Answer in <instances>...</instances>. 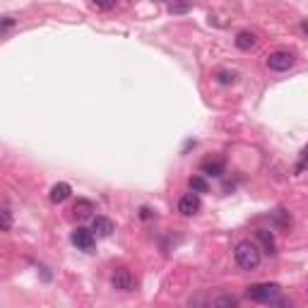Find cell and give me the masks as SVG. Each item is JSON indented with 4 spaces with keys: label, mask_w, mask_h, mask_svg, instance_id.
<instances>
[{
    "label": "cell",
    "mask_w": 308,
    "mask_h": 308,
    "mask_svg": "<svg viewBox=\"0 0 308 308\" xmlns=\"http://www.w3.org/2000/svg\"><path fill=\"white\" fill-rule=\"evenodd\" d=\"M234 260L241 270H255L260 265V260H262V253L253 241H241L234 250Z\"/></svg>",
    "instance_id": "obj_1"
},
{
    "label": "cell",
    "mask_w": 308,
    "mask_h": 308,
    "mask_svg": "<svg viewBox=\"0 0 308 308\" xmlns=\"http://www.w3.org/2000/svg\"><path fill=\"white\" fill-rule=\"evenodd\" d=\"M279 284L274 282H262V284H253V286H248L246 296L250 301H255V303H274V298L279 296Z\"/></svg>",
    "instance_id": "obj_2"
},
{
    "label": "cell",
    "mask_w": 308,
    "mask_h": 308,
    "mask_svg": "<svg viewBox=\"0 0 308 308\" xmlns=\"http://www.w3.org/2000/svg\"><path fill=\"white\" fill-rule=\"evenodd\" d=\"M291 65H294V53H289V51H274L267 56V68L274 73H284Z\"/></svg>",
    "instance_id": "obj_3"
},
{
    "label": "cell",
    "mask_w": 308,
    "mask_h": 308,
    "mask_svg": "<svg viewBox=\"0 0 308 308\" xmlns=\"http://www.w3.org/2000/svg\"><path fill=\"white\" fill-rule=\"evenodd\" d=\"M111 284H113V289H118V291H133L135 277H133V272L128 270V267H116L111 274Z\"/></svg>",
    "instance_id": "obj_4"
},
{
    "label": "cell",
    "mask_w": 308,
    "mask_h": 308,
    "mask_svg": "<svg viewBox=\"0 0 308 308\" xmlns=\"http://www.w3.org/2000/svg\"><path fill=\"white\" fill-rule=\"evenodd\" d=\"M200 210V193H185L181 200H178V212L185 214V217H190V214H195Z\"/></svg>",
    "instance_id": "obj_5"
},
{
    "label": "cell",
    "mask_w": 308,
    "mask_h": 308,
    "mask_svg": "<svg viewBox=\"0 0 308 308\" xmlns=\"http://www.w3.org/2000/svg\"><path fill=\"white\" fill-rule=\"evenodd\" d=\"M73 243L80 248V250H92V248H94V231H89V229H85V226L75 229Z\"/></svg>",
    "instance_id": "obj_6"
},
{
    "label": "cell",
    "mask_w": 308,
    "mask_h": 308,
    "mask_svg": "<svg viewBox=\"0 0 308 308\" xmlns=\"http://www.w3.org/2000/svg\"><path fill=\"white\" fill-rule=\"evenodd\" d=\"M92 231H94L97 236H104V238H106V236H111L113 231H116V224H113L109 217L97 214V217L92 219Z\"/></svg>",
    "instance_id": "obj_7"
},
{
    "label": "cell",
    "mask_w": 308,
    "mask_h": 308,
    "mask_svg": "<svg viewBox=\"0 0 308 308\" xmlns=\"http://www.w3.org/2000/svg\"><path fill=\"white\" fill-rule=\"evenodd\" d=\"M70 193H73V188L68 183H56L53 188H51V202H65L68 197H70Z\"/></svg>",
    "instance_id": "obj_8"
},
{
    "label": "cell",
    "mask_w": 308,
    "mask_h": 308,
    "mask_svg": "<svg viewBox=\"0 0 308 308\" xmlns=\"http://www.w3.org/2000/svg\"><path fill=\"white\" fill-rule=\"evenodd\" d=\"M255 44H258V39H255L253 32H241V34L236 37V46H238L241 51H250Z\"/></svg>",
    "instance_id": "obj_9"
},
{
    "label": "cell",
    "mask_w": 308,
    "mask_h": 308,
    "mask_svg": "<svg viewBox=\"0 0 308 308\" xmlns=\"http://www.w3.org/2000/svg\"><path fill=\"white\" fill-rule=\"evenodd\" d=\"M258 241L262 243V248H265V253H274V236H272V231H267V229H258Z\"/></svg>",
    "instance_id": "obj_10"
},
{
    "label": "cell",
    "mask_w": 308,
    "mask_h": 308,
    "mask_svg": "<svg viewBox=\"0 0 308 308\" xmlns=\"http://www.w3.org/2000/svg\"><path fill=\"white\" fill-rule=\"evenodd\" d=\"M89 212H94V205L89 200H77L75 202V214L77 217H89Z\"/></svg>",
    "instance_id": "obj_11"
},
{
    "label": "cell",
    "mask_w": 308,
    "mask_h": 308,
    "mask_svg": "<svg viewBox=\"0 0 308 308\" xmlns=\"http://www.w3.org/2000/svg\"><path fill=\"white\" fill-rule=\"evenodd\" d=\"M202 171L210 173V176H222L224 161H205V164H202Z\"/></svg>",
    "instance_id": "obj_12"
},
{
    "label": "cell",
    "mask_w": 308,
    "mask_h": 308,
    "mask_svg": "<svg viewBox=\"0 0 308 308\" xmlns=\"http://www.w3.org/2000/svg\"><path fill=\"white\" fill-rule=\"evenodd\" d=\"M3 231H10L13 229V210H10V205L8 202H3Z\"/></svg>",
    "instance_id": "obj_13"
},
{
    "label": "cell",
    "mask_w": 308,
    "mask_h": 308,
    "mask_svg": "<svg viewBox=\"0 0 308 308\" xmlns=\"http://www.w3.org/2000/svg\"><path fill=\"white\" fill-rule=\"evenodd\" d=\"M190 190H195V193H207L210 185H207V181H205L202 176H193V178H190Z\"/></svg>",
    "instance_id": "obj_14"
},
{
    "label": "cell",
    "mask_w": 308,
    "mask_h": 308,
    "mask_svg": "<svg viewBox=\"0 0 308 308\" xmlns=\"http://www.w3.org/2000/svg\"><path fill=\"white\" fill-rule=\"evenodd\" d=\"M306 169H308V145L303 147V152H301V159L296 164V173H303Z\"/></svg>",
    "instance_id": "obj_15"
},
{
    "label": "cell",
    "mask_w": 308,
    "mask_h": 308,
    "mask_svg": "<svg viewBox=\"0 0 308 308\" xmlns=\"http://www.w3.org/2000/svg\"><path fill=\"white\" fill-rule=\"evenodd\" d=\"M92 5L97 10H111V8H116V0H92Z\"/></svg>",
    "instance_id": "obj_16"
},
{
    "label": "cell",
    "mask_w": 308,
    "mask_h": 308,
    "mask_svg": "<svg viewBox=\"0 0 308 308\" xmlns=\"http://www.w3.org/2000/svg\"><path fill=\"white\" fill-rule=\"evenodd\" d=\"M234 80H236V75L229 73V70H222V73H219V82H222V85H231Z\"/></svg>",
    "instance_id": "obj_17"
},
{
    "label": "cell",
    "mask_w": 308,
    "mask_h": 308,
    "mask_svg": "<svg viewBox=\"0 0 308 308\" xmlns=\"http://www.w3.org/2000/svg\"><path fill=\"white\" fill-rule=\"evenodd\" d=\"M214 306H236V298L234 296H222V298L214 301Z\"/></svg>",
    "instance_id": "obj_18"
},
{
    "label": "cell",
    "mask_w": 308,
    "mask_h": 308,
    "mask_svg": "<svg viewBox=\"0 0 308 308\" xmlns=\"http://www.w3.org/2000/svg\"><path fill=\"white\" fill-rule=\"evenodd\" d=\"M169 10H171V13H188V5H185V3H171Z\"/></svg>",
    "instance_id": "obj_19"
},
{
    "label": "cell",
    "mask_w": 308,
    "mask_h": 308,
    "mask_svg": "<svg viewBox=\"0 0 308 308\" xmlns=\"http://www.w3.org/2000/svg\"><path fill=\"white\" fill-rule=\"evenodd\" d=\"M140 217H142V219H152V217H154V212L149 210V207H142V210H140Z\"/></svg>",
    "instance_id": "obj_20"
},
{
    "label": "cell",
    "mask_w": 308,
    "mask_h": 308,
    "mask_svg": "<svg viewBox=\"0 0 308 308\" xmlns=\"http://www.w3.org/2000/svg\"><path fill=\"white\" fill-rule=\"evenodd\" d=\"M13 25H15V20H13V17H5V20H3V29H10Z\"/></svg>",
    "instance_id": "obj_21"
},
{
    "label": "cell",
    "mask_w": 308,
    "mask_h": 308,
    "mask_svg": "<svg viewBox=\"0 0 308 308\" xmlns=\"http://www.w3.org/2000/svg\"><path fill=\"white\" fill-rule=\"evenodd\" d=\"M301 27H303V32L308 34V20H303V22H301Z\"/></svg>",
    "instance_id": "obj_22"
}]
</instances>
